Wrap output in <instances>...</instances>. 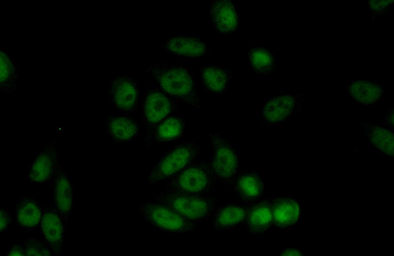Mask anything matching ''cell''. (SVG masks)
I'll list each match as a JSON object with an SVG mask.
<instances>
[{
    "instance_id": "1",
    "label": "cell",
    "mask_w": 394,
    "mask_h": 256,
    "mask_svg": "<svg viewBox=\"0 0 394 256\" xmlns=\"http://www.w3.org/2000/svg\"><path fill=\"white\" fill-rule=\"evenodd\" d=\"M156 84L175 101L200 108L196 83L193 75L182 65L161 62L146 68Z\"/></svg>"
},
{
    "instance_id": "2",
    "label": "cell",
    "mask_w": 394,
    "mask_h": 256,
    "mask_svg": "<svg viewBox=\"0 0 394 256\" xmlns=\"http://www.w3.org/2000/svg\"><path fill=\"white\" fill-rule=\"evenodd\" d=\"M218 183L210 160L193 161L164 181V191L189 195H214Z\"/></svg>"
},
{
    "instance_id": "3",
    "label": "cell",
    "mask_w": 394,
    "mask_h": 256,
    "mask_svg": "<svg viewBox=\"0 0 394 256\" xmlns=\"http://www.w3.org/2000/svg\"><path fill=\"white\" fill-rule=\"evenodd\" d=\"M154 201L168 206L190 222L198 224L208 220L216 207L218 197L176 193L161 190L153 196Z\"/></svg>"
},
{
    "instance_id": "4",
    "label": "cell",
    "mask_w": 394,
    "mask_h": 256,
    "mask_svg": "<svg viewBox=\"0 0 394 256\" xmlns=\"http://www.w3.org/2000/svg\"><path fill=\"white\" fill-rule=\"evenodd\" d=\"M201 147L193 140H185L175 145L158 160L146 177L151 185L165 181L197 159Z\"/></svg>"
},
{
    "instance_id": "5",
    "label": "cell",
    "mask_w": 394,
    "mask_h": 256,
    "mask_svg": "<svg viewBox=\"0 0 394 256\" xmlns=\"http://www.w3.org/2000/svg\"><path fill=\"white\" fill-rule=\"evenodd\" d=\"M138 212L150 225L166 233L192 232L197 226L173 209L155 201H146L138 205Z\"/></svg>"
},
{
    "instance_id": "6",
    "label": "cell",
    "mask_w": 394,
    "mask_h": 256,
    "mask_svg": "<svg viewBox=\"0 0 394 256\" xmlns=\"http://www.w3.org/2000/svg\"><path fill=\"white\" fill-rule=\"evenodd\" d=\"M209 140L213 151L210 161L215 177L218 182L230 188L239 173V155L231 142L219 134L210 132Z\"/></svg>"
},
{
    "instance_id": "7",
    "label": "cell",
    "mask_w": 394,
    "mask_h": 256,
    "mask_svg": "<svg viewBox=\"0 0 394 256\" xmlns=\"http://www.w3.org/2000/svg\"><path fill=\"white\" fill-rule=\"evenodd\" d=\"M176 102L157 84L152 83L145 89L142 100L145 137L159 122L178 112Z\"/></svg>"
},
{
    "instance_id": "8",
    "label": "cell",
    "mask_w": 394,
    "mask_h": 256,
    "mask_svg": "<svg viewBox=\"0 0 394 256\" xmlns=\"http://www.w3.org/2000/svg\"><path fill=\"white\" fill-rule=\"evenodd\" d=\"M302 100L299 94H281L271 96L262 107L263 124L270 127L285 122L299 112Z\"/></svg>"
},
{
    "instance_id": "9",
    "label": "cell",
    "mask_w": 394,
    "mask_h": 256,
    "mask_svg": "<svg viewBox=\"0 0 394 256\" xmlns=\"http://www.w3.org/2000/svg\"><path fill=\"white\" fill-rule=\"evenodd\" d=\"M108 95L117 111L128 115L137 110L140 91L135 80L131 76L125 74L112 79Z\"/></svg>"
},
{
    "instance_id": "10",
    "label": "cell",
    "mask_w": 394,
    "mask_h": 256,
    "mask_svg": "<svg viewBox=\"0 0 394 256\" xmlns=\"http://www.w3.org/2000/svg\"><path fill=\"white\" fill-rule=\"evenodd\" d=\"M56 141L46 143L34 158L28 168L27 180L32 184L41 185L52 182L59 163Z\"/></svg>"
},
{
    "instance_id": "11",
    "label": "cell",
    "mask_w": 394,
    "mask_h": 256,
    "mask_svg": "<svg viewBox=\"0 0 394 256\" xmlns=\"http://www.w3.org/2000/svg\"><path fill=\"white\" fill-rule=\"evenodd\" d=\"M67 222L54 206H46L42 210L39 227L44 242L58 254L63 248Z\"/></svg>"
},
{
    "instance_id": "12",
    "label": "cell",
    "mask_w": 394,
    "mask_h": 256,
    "mask_svg": "<svg viewBox=\"0 0 394 256\" xmlns=\"http://www.w3.org/2000/svg\"><path fill=\"white\" fill-rule=\"evenodd\" d=\"M209 20L219 33L231 35L239 27V16L235 4L229 0H213L209 4Z\"/></svg>"
},
{
    "instance_id": "13",
    "label": "cell",
    "mask_w": 394,
    "mask_h": 256,
    "mask_svg": "<svg viewBox=\"0 0 394 256\" xmlns=\"http://www.w3.org/2000/svg\"><path fill=\"white\" fill-rule=\"evenodd\" d=\"M160 47L179 57L197 59L212 54L209 45L204 40L194 36H171L160 44Z\"/></svg>"
},
{
    "instance_id": "14",
    "label": "cell",
    "mask_w": 394,
    "mask_h": 256,
    "mask_svg": "<svg viewBox=\"0 0 394 256\" xmlns=\"http://www.w3.org/2000/svg\"><path fill=\"white\" fill-rule=\"evenodd\" d=\"M230 188L243 204L249 205L263 197V180L256 170H243L239 172Z\"/></svg>"
},
{
    "instance_id": "15",
    "label": "cell",
    "mask_w": 394,
    "mask_h": 256,
    "mask_svg": "<svg viewBox=\"0 0 394 256\" xmlns=\"http://www.w3.org/2000/svg\"><path fill=\"white\" fill-rule=\"evenodd\" d=\"M272 227L288 229L295 226L300 218L299 202L289 196L279 195L271 198Z\"/></svg>"
},
{
    "instance_id": "16",
    "label": "cell",
    "mask_w": 394,
    "mask_h": 256,
    "mask_svg": "<svg viewBox=\"0 0 394 256\" xmlns=\"http://www.w3.org/2000/svg\"><path fill=\"white\" fill-rule=\"evenodd\" d=\"M53 205L67 222L73 208V190L71 182L61 162L52 181Z\"/></svg>"
},
{
    "instance_id": "17",
    "label": "cell",
    "mask_w": 394,
    "mask_h": 256,
    "mask_svg": "<svg viewBox=\"0 0 394 256\" xmlns=\"http://www.w3.org/2000/svg\"><path fill=\"white\" fill-rule=\"evenodd\" d=\"M248 207V205L235 202L217 206L212 215L214 230L229 231L245 225Z\"/></svg>"
},
{
    "instance_id": "18",
    "label": "cell",
    "mask_w": 394,
    "mask_h": 256,
    "mask_svg": "<svg viewBox=\"0 0 394 256\" xmlns=\"http://www.w3.org/2000/svg\"><path fill=\"white\" fill-rule=\"evenodd\" d=\"M245 225L253 236L261 235L272 227L271 198H262L249 205Z\"/></svg>"
},
{
    "instance_id": "19",
    "label": "cell",
    "mask_w": 394,
    "mask_h": 256,
    "mask_svg": "<svg viewBox=\"0 0 394 256\" xmlns=\"http://www.w3.org/2000/svg\"><path fill=\"white\" fill-rule=\"evenodd\" d=\"M185 121L183 117L171 115L157 124L148 136L145 137L144 143L147 147L154 144L176 140L184 132Z\"/></svg>"
},
{
    "instance_id": "20",
    "label": "cell",
    "mask_w": 394,
    "mask_h": 256,
    "mask_svg": "<svg viewBox=\"0 0 394 256\" xmlns=\"http://www.w3.org/2000/svg\"><path fill=\"white\" fill-rule=\"evenodd\" d=\"M140 126L129 115H109L106 119V132L116 144L129 142L140 133Z\"/></svg>"
},
{
    "instance_id": "21",
    "label": "cell",
    "mask_w": 394,
    "mask_h": 256,
    "mask_svg": "<svg viewBox=\"0 0 394 256\" xmlns=\"http://www.w3.org/2000/svg\"><path fill=\"white\" fill-rule=\"evenodd\" d=\"M201 84L204 89L211 94H222L227 91L232 78L231 69L218 64L203 66L200 70Z\"/></svg>"
},
{
    "instance_id": "22",
    "label": "cell",
    "mask_w": 394,
    "mask_h": 256,
    "mask_svg": "<svg viewBox=\"0 0 394 256\" xmlns=\"http://www.w3.org/2000/svg\"><path fill=\"white\" fill-rule=\"evenodd\" d=\"M42 210L35 197H22L16 202L15 222L26 232L30 233L40 226Z\"/></svg>"
},
{
    "instance_id": "23",
    "label": "cell",
    "mask_w": 394,
    "mask_h": 256,
    "mask_svg": "<svg viewBox=\"0 0 394 256\" xmlns=\"http://www.w3.org/2000/svg\"><path fill=\"white\" fill-rule=\"evenodd\" d=\"M347 91L353 100L362 105L377 103L384 94V88L378 81L364 79L352 80L347 85Z\"/></svg>"
},
{
    "instance_id": "24",
    "label": "cell",
    "mask_w": 394,
    "mask_h": 256,
    "mask_svg": "<svg viewBox=\"0 0 394 256\" xmlns=\"http://www.w3.org/2000/svg\"><path fill=\"white\" fill-rule=\"evenodd\" d=\"M249 65L257 75H268L276 66V56L271 50L262 46H253L248 50Z\"/></svg>"
},
{
    "instance_id": "25",
    "label": "cell",
    "mask_w": 394,
    "mask_h": 256,
    "mask_svg": "<svg viewBox=\"0 0 394 256\" xmlns=\"http://www.w3.org/2000/svg\"><path fill=\"white\" fill-rule=\"evenodd\" d=\"M365 133L370 144L378 152L388 156L393 155V130L381 126L372 125L366 128Z\"/></svg>"
},
{
    "instance_id": "26",
    "label": "cell",
    "mask_w": 394,
    "mask_h": 256,
    "mask_svg": "<svg viewBox=\"0 0 394 256\" xmlns=\"http://www.w3.org/2000/svg\"><path fill=\"white\" fill-rule=\"evenodd\" d=\"M21 244L23 256H59V254L47 245L44 241H41L29 238Z\"/></svg>"
},
{
    "instance_id": "27",
    "label": "cell",
    "mask_w": 394,
    "mask_h": 256,
    "mask_svg": "<svg viewBox=\"0 0 394 256\" xmlns=\"http://www.w3.org/2000/svg\"><path fill=\"white\" fill-rule=\"evenodd\" d=\"M393 3L394 1L390 0H371L367 2V7L370 14L374 18L387 13Z\"/></svg>"
},
{
    "instance_id": "28",
    "label": "cell",
    "mask_w": 394,
    "mask_h": 256,
    "mask_svg": "<svg viewBox=\"0 0 394 256\" xmlns=\"http://www.w3.org/2000/svg\"><path fill=\"white\" fill-rule=\"evenodd\" d=\"M12 220L8 211L4 208H0V230L1 232H5L11 226Z\"/></svg>"
},
{
    "instance_id": "29",
    "label": "cell",
    "mask_w": 394,
    "mask_h": 256,
    "mask_svg": "<svg viewBox=\"0 0 394 256\" xmlns=\"http://www.w3.org/2000/svg\"><path fill=\"white\" fill-rule=\"evenodd\" d=\"M278 255L279 256H301L303 253L299 249L287 247L281 250Z\"/></svg>"
},
{
    "instance_id": "30",
    "label": "cell",
    "mask_w": 394,
    "mask_h": 256,
    "mask_svg": "<svg viewBox=\"0 0 394 256\" xmlns=\"http://www.w3.org/2000/svg\"><path fill=\"white\" fill-rule=\"evenodd\" d=\"M5 256H22L23 253L21 247V244H14L12 245V247L9 248L5 253Z\"/></svg>"
},
{
    "instance_id": "31",
    "label": "cell",
    "mask_w": 394,
    "mask_h": 256,
    "mask_svg": "<svg viewBox=\"0 0 394 256\" xmlns=\"http://www.w3.org/2000/svg\"><path fill=\"white\" fill-rule=\"evenodd\" d=\"M393 116H394L393 110H392V112H390V113H388V115L386 116L387 117V119H386V121L387 122V123L388 124V125H393V122H394Z\"/></svg>"
}]
</instances>
